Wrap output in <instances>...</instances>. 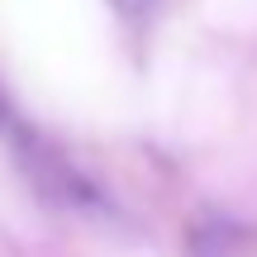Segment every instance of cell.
Returning <instances> with one entry per match:
<instances>
[{
    "label": "cell",
    "mask_w": 257,
    "mask_h": 257,
    "mask_svg": "<svg viewBox=\"0 0 257 257\" xmlns=\"http://www.w3.org/2000/svg\"><path fill=\"white\" fill-rule=\"evenodd\" d=\"M110 5H114V15H119V19H128V24H143V19L157 10V0H110Z\"/></svg>",
    "instance_id": "6da1fadb"
}]
</instances>
